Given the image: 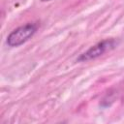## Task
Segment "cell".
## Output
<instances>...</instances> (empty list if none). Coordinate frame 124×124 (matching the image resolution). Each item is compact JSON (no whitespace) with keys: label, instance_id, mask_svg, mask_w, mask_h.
I'll return each mask as SVG.
<instances>
[{"label":"cell","instance_id":"cell-1","mask_svg":"<svg viewBox=\"0 0 124 124\" xmlns=\"http://www.w3.org/2000/svg\"><path fill=\"white\" fill-rule=\"evenodd\" d=\"M38 25L36 23H26L13 30L7 37L6 43L11 47H16L27 42L37 31Z\"/></svg>","mask_w":124,"mask_h":124},{"label":"cell","instance_id":"cell-2","mask_svg":"<svg viewBox=\"0 0 124 124\" xmlns=\"http://www.w3.org/2000/svg\"><path fill=\"white\" fill-rule=\"evenodd\" d=\"M117 46V42L114 39H106L103 40L96 45L92 46L90 48H88L85 52L80 54L77 61L78 62H86L92 59H96L100 57L101 55L105 54L107 51H109L113 49Z\"/></svg>","mask_w":124,"mask_h":124},{"label":"cell","instance_id":"cell-3","mask_svg":"<svg viewBox=\"0 0 124 124\" xmlns=\"http://www.w3.org/2000/svg\"><path fill=\"white\" fill-rule=\"evenodd\" d=\"M42 2H47V1H50V0H41Z\"/></svg>","mask_w":124,"mask_h":124}]
</instances>
